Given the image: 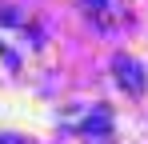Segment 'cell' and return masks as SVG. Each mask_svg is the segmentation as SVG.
Masks as SVG:
<instances>
[{
	"label": "cell",
	"mask_w": 148,
	"mask_h": 144,
	"mask_svg": "<svg viewBox=\"0 0 148 144\" xmlns=\"http://www.w3.org/2000/svg\"><path fill=\"white\" fill-rule=\"evenodd\" d=\"M116 72H120V84H128V92H144V80H140V68L132 60H116Z\"/></svg>",
	"instance_id": "1"
}]
</instances>
